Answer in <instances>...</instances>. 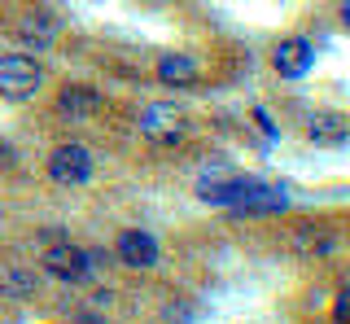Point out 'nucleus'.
<instances>
[{
  "label": "nucleus",
  "instance_id": "nucleus-10",
  "mask_svg": "<svg viewBox=\"0 0 350 324\" xmlns=\"http://www.w3.org/2000/svg\"><path fill=\"white\" fill-rule=\"evenodd\" d=\"M284 206H289V193L271 189V185H258V180L245 189V198L237 202V211H245V215H280Z\"/></svg>",
  "mask_w": 350,
  "mask_h": 324
},
{
  "label": "nucleus",
  "instance_id": "nucleus-14",
  "mask_svg": "<svg viewBox=\"0 0 350 324\" xmlns=\"http://www.w3.org/2000/svg\"><path fill=\"white\" fill-rule=\"evenodd\" d=\"M298 245H306V250H320V254H324V250H333L337 241H333V232H302V241H298Z\"/></svg>",
  "mask_w": 350,
  "mask_h": 324
},
{
  "label": "nucleus",
  "instance_id": "nucleus-1",
  "mask_svg": "<svg viewBox=\"0 0 350 324\" xmlns=\"http://www.w3.org/2000/svg\"><path fill=\"white\" fill-rule=\"evenodd\" d=\"M40 83H44V70L27 53L0 57V96H9V101H31V96L40 92Z\"/></svg>",
  "mask_w": 350,
  "mask_h": 324
},
{
  "label": "nucleus",
  "instance_id": "nucleus-5",
  "mask_svg": "<svg viewBox=\"0 0 350 324\" xmlns=\"http://www.w3.org/2000/svg\"><path fill=\"white\" fill-rule=\"evenodd\" d=\"M311 62H315V44H311V40H302V36L280 40L276 53H271V66H276L284 79H302V75L311 70Z\"/></svg>",
  "mask_w": 350,
  "mask_h": 324
},
{
  "label": "nucleus",
  "instance_id": "nucleus-12",
  "mask_svg": "<svg viewBox=\"0 0 350 324\" xmlns=\"http://www.w3.org/2000/svg\"><path fill=\"white\" fill-rule=\"evenodd\" d=\"M250 185H254V180H215V185L206 180V185L197 189V198L211 202V206H237V202L245 198V189H250Z\"/></svg>",
  "mask_w": 350,
  "mask_h": 324
},
{
  "label": "nucleus",
  "instance_id": "nucleus-3",
  "mask_svg": "<svg viewBox=\"0 0 350 324\" xmlns=\"http://www.w3.org/2000/svg\"><path fill=\"white\" fill-rule=\"evenodd\" d=\"M49 176L66 189L88 185V180H92V154H88L83 145H57L49 154Z\"/></svg>",
  "mask_w": 350,
  "mask_h": 324
},
{
  "label": "nucleus",
  "instance_id": "nucleus-11",
  "mask_svg": "<svg viewBox=\"0 0 350 324\" xmlns=\"http://www.w3.org/2000/svg\"><path fill=\"white\" fill-rule=\"evenodd\" d=\"M158 79L167 83V88H193L197 83V62L184 57V53H167V57H158Z\"/></svg>",
  "mask_w": 350,
  "mask_h": 324
},
{
  "label": "nucleus",
  "instance_id": "nucleus-7",
  "mask_svg": "<svg viewBox=\"0 0 350 324\" xmlns=\"http://www.w3.org/2000/svg\"><path fill=\"white\" fill-rule=\"evenodd\" d=\"M114 258H118L123 267L145 272V267L158 263V241H153L149 232H136V228H131V232H123V237L114 241Z\"/></svg>",
  "mask_w": 350,
  "mask_h": 324
},
{
  "label": "nucleus",
  "instance_id": "nucleus-6",
  "mask_svg": "<svg viewBox=\"0 0 350 324\" xmlns=\"http://www.w3.org/2000/svg\"><path fill=\"white\" fill-rule=\"evenodd\" d=\"M101 110V92L96 88H83V83H66L57 92V114L66 123H88V118H96Z\"/></svg>",
  "mask_w": 350,
  "mask_h": 324
},
{
  "label": "nucleus",
  "instance_id": "nucleus-15",
  "mask_svg": "<svg viewBox=\"0 0 350 324\" xmlns=\"http://www.w3.org/2000/svg\"><path fill=\"white\" fill-rule=\"evenodd\" d=\"M333 316H337V324H346V320H350V289H342V294H337Z\"/></svg>",
  "mask_w": 350,
  "mask_h": 324
},
{
  "label": "nucleus",
  "instance_id": "nucleus-13",
  "mask_svg": "<svg viewBox=\"0 0 350 324\" xmlns=\"http://www.w3.org/2000/svg\"><path fill=\"white\" fill-rule=\"evenodd\" d=\"M0 285H5L14 298H31V294H36V276H31V272H14V267L0 276Z\"/></svg>",
  "mask_w": 350,
  "mask_h": 324
},
{
  "label": "nucleus",
  "instance_id": "nucleus-17",
  "mask_svg": "<svg viewBox=\"0 0 350 324\" xmlns=\"http://www.w3.org/2000/svg\"><path fill=\"white\" fill-rule=\"evenodd\" d=\"M79 324H101V320H79Z\"/></svg>",
  "mask_w": 350,
  "mask_h": 324
},
{
  "label": "nucleus",
  "instance_id": "nucleus-9",
  "mask_svg": "<svg viewBox=\"0 0 350 324\" xmlns=\"http://www.w3.org/2000/svg\"><path fill=\"white\" fill-rule=\"evenodd\" d=\"M306 136L315 140V145H346L350 140V118L342 110H320L306 118Z\"/></svg>",
  "mask_w": 350,
  "mask_h": 324
},
{
  "label": "nucleus",
  "instance_id": "nucleus-2",
  "mask_svg": "<svg viewBox=\"0 0 350 324\" xmlns=\"http://www.w3.org/2000/svg\"><path fill=\"white\" fill-rule=\"evenodd\" d=\"M140 136L158 149H171L184 140V114L175 105H145L140 110Z\"/></svg>",
  "mask_w": 350,
  "mask_h": 324
},
{
  "label": "nucleus",
  "instance_id": "nucleus-4",
  "mask_svg": "<svg viewBox=\"0 0 350 324\" xmlns=\"http://www.w3.org/2000/svg\"><path fill=\"white\" fill-rule=\"evenodd\" d=\"M92 263H96V254H88V250H79V245H53L49 254H44V272L49 276H57V280H83L88 272H92Z\"/></svg>",
  "mask_w": 350,
  "mask_h": 324
},
{
  "label": "nucleus",
  "instance_id": "nucleus-8",
  "mask_svg": "<svg viewBox=\"0 0 350 324\" xmlns=\"http://www.w3.org/2000/svg\"><path fill=\"white\" fill-rule=\"evenodd\" d=\"M53 40H57V18L44 14V9H31V14L18 18V44L22 49H49Z\"/></svg>",
  "mask_w": 350,
  "mask_h": 324
},
{
  "label": "nucleus",
  "instance_id": "nucleus-16",
  "mask_svg": "<svg viewBox=\"0 0 350 324\" xmlns=\"http://www.w3.org/2000/svg\"><path fill=\"white\" fill-rule=\"evenodd\" d=\"M254 118H258V127H262V132H267V136H276V123H271V118H267V110H254Z\"/></svg>",
  "mask_w": 350,
  "mask_h": 324
}]
</instances>
